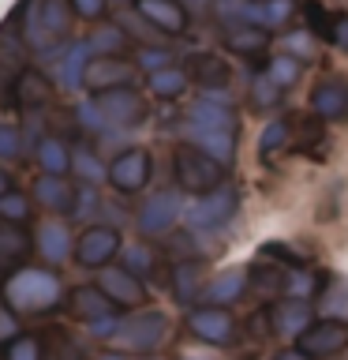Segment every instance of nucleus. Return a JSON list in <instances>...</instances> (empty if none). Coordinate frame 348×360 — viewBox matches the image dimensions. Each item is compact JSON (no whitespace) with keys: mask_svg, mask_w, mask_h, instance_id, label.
<instances>
[{"mask_svg":"<svg viewBox=\"0 0 348 360\" xmlns=\"http://www.w3.org/2000/svg\"><path fill=\"white\" fill-rule=\"evenodd\" d=\"M38 240H41L45 259H53V263H60V259L67 255V248H72V236H67V229H64V225H56V221L41 225Z\"/></svg>","mask_w":348,"mask_h":360,"instance_id":"27","label":"nucleus"},{"mask_svg":"<svg viewBox=\"0 0 348 360\" xmlns=\"http://www.w3.org/2000/svg\"><path fill=\"white\" fill-rule=\"evenodd\" d=\"M191 128L236 135V112L229 105H221L218 98H202V101H195V109H191Z\"/></svg>","mask_w":348,"mask_h":360,"instance_id":"16","label":"nucleus"},{"mask_svg":"<svg viewBox=\"0 0 348 360\" xmlns=\"http://www.w3.org/2000/svg\"><path fill=\"white\" fill-rule=\"evenodd\" d=\"M27 255H30V236L19 225L0 221V270H8L11 263H22Z\"/></svg>","mask_w":348,"mask_h":360,"instance_id":"23","label":"nucleus"},{"mask_svg":"<svg viewBox=\"0 0 348 360\" xmlns=\"http://www.w3.org/2000/svg\"><path fill=\"white\" fill-rule=\"evenodd\" d=\"M135 79V68L120 56H101V60H90L86 64V75H83V86L94 90V94H109V90H123L131 86Z\"/></svg>","mask_w":348,"mask_h":360,"instance_id":"8","label":"nucleus"},{"mask_svg":"<svg viewBox=\"0 0 348 360\" xmlns=\"http://www.w3.org/2000/svg\"><path fill=\"white\" fill-rule=\"evenodd\" d=\"M90 45H94V49H105V53H116L123 45V34H120V27H101Z\"/></svg>","mask_w":348,"mask_h":360,"instance_id":"38","label":"nucleus"},{"mask_svg":"<svg viewBox=\"0 0 348 360\" xmlns=\"http://www.w3.org/2000/svg\"><path fill=\"white\" fill-rule=\"evenodd\" d=\"M269 83H274L277 90H288V86H296L300 83V75H303V68H300V60L296 56H274L269 60Z\"/></svg>","mask_w":348,"mask_h":360,"instance_id":"30","label":"nucleus"},{"mask_svg":"<svg viewBox=\"0 0 348 360\" xmlns=\"http://www.w3.org/2000/svg\"><path fill=\"white\" fill-rule=\"evenodd\" d=\"M251 90H255V94H251V101H255V105H274V101H277L281 94H285V90H277L274 83H269V75L255 79V83H251Z\"/></svg>","mask_w":348,"mask_h":360,"instance_id":"37","label":"nucleus"},{"mask_svg":"<svg viewBox=\"0 0 348 360\" xmlns=\"http://www.w3.org/2000/svg\"><path fill=\"white\" fill-rule=\"evenodd\" d=\"M49 98H53V86H49V79H45V75L27 72L22 79H15V101H19L22 109H38Z\"/></svg>","mask_w":348,"mask_h":360,"instance_id":"24","label":"nucleus"},{"mask_svg":"<svg viewBox=\"0 0 348 360\" xmlns=\"http://www.w3.org/2000/svg\"><path fill=\"white\" fill-rule=\"evenodd\" d=\"M15 338H19V323H15L8 304L0 300V342H15Z\"/></svg>","mask_w":348,"mask_h":360,"instance_id":"39","label":"nucleus"},{"mask_svg":"<svg viewBox=\"0 0 348 360\" xmlns=\"http://www.w3.org/2000/svg\"><path fill=\"white\" fill-rule=\"evenodd\" d=\"M150 90L157 98H176L187 90V72H180V68H161V72L150 75Z\"/></svg>","mask_w":348,"mask_h":360,"instance_id":"29","label":"nucleus"},{"mask_svg":"<svg viewBox=\"0 0 348 360\" xmlns=\"http://www.w3.org/2000/svg\"><path fill=\"white\" fill-rule=\"evenodd\" d=\"M168 338V315L161 311H139L131 315V323H123V342L131 349H157Z\"/></svg>","mask_w":348,"mask_h":360,"instance_id":"11","label":"nucleus"},{"mask_svg":"<svg viewBox=\"0 0 348 360\" xmlns=\"http://www.w3.org/2000/svg\"><path fill=\"white\" fill-rule=\"evenodd\" d=\"M0 75L4 79H22L27 75V45L19 38V27L8 22L0 30Z\"/></svg>","mask_w":348,"mask_h":360,"instance_id":"15","label":"nucleus"},{"mask_svg":"<svg viewBox=\"0 0 348 360\" xmlns=\"http://www.w3.org/2000/svg\"><path fill=\"white\" fill-rule=\"evenodd\" d=\"M38 162H41V169L49 176H60L64 169L72 165V154H67V146L60 139H53V135H49V139L38 143Z\"/></svg>","mask_w":348,"mask_h":360,"instance_id":"26","label":"nucleus"},{"mask_svg":"<svg viewBox=\"0 0 348 360\" xmlns=\"http://www.w3.org/2000/svg\"><path fill=\"white\" fill-rule=\"evenodd\" d=\"M139 15L146 22H154L157 30L165 34H184L187 30V11L176 4V0H139Z\"/></svg>","mask_w":348,"mask_h":360,"instance_id":"14","label":"nucleus"},{"mask_svg":"<svg viewBox=\"0 0 348 360\" xmlns=\"http://www.w3.org/2000/svg\"><path fill=\"white\" fill-rule=\"evenodd\" d=\"M72 30V8L67 0H34L22 4V38L34 49H49Z\"/></svg>","mask_w":348,"mask_h":360,"instance_id":"1","label":"nucleus"},{"mask_svg":"<svg viewBox=\"0 0 348 360\" xmlns=\"http://www.w3.org/2000/svg\"><path fill=\"white\" fill-rule=\"evenodd\" d=\"M8 191H11V180H8V173H4V169H0V199H4Z\"/></svg>","mask_w":348,"mask_h":360,"instance_id":"47","label":"nucleus"},{"mask_svg":"<svg viewBox=\"0 0 348 360\" xmlns=\"http://www.w3.org/2000/svg\"><path fill=\"white\" fill-rule=\"evenodd\" d=\"M53 353H56V360H83L79 345H75V342H67L64 334H53Z\"/></svg>","mask_w":348,"mask_h":360,"instance_id":"41","label":"nucleus"},{"mask_svg":"<svg viewBox=\"0 0 348 360\" xmlns=\"http://www.w3.org/2000/svg\"><path fill=\"white\" fill-rule=\"evenodd\" d=\"M109 180L116 191H139L150 180V154L142 146H131V150L116 154L109 165Z\"/></svg>","mask_w":348,"mask_h":360,"instance_id":"9","label":"nucleus"},{"mask_svg":"<svg viewBox=\"0 0 348 360\" xmlns=\"http://www.w3.org/2000/svg\"><path fill=\"white\" fill-rule=\"evenodd\" d=\"M277 360H307V356H303V353H300V349H292V353H281Z\"/></svg>","mask_w":348,"mask_h":360,"instance_id":"48","label":"nucleus"},{"mask_svg":"<svg viewBox=\"0 0 348 360\" xmlns=\"http://www.w3.org/2000/svg\"><path fill=\"white\" fill-rule=\"evenodd\" d=\"M34 191H38V199H41L45 210L67 214V210L75 207V191H72V184H67V180H60V176H41Z\"/></svg>","mask_w":348,"mask_h":360,"instance_id":"21","label":"nucleus"},{"mask_svg":"<svg viewBox=\"0 0 348 360\" xmlns=\"http://www.w3.org/2000/svg\"><path fill=\"white\" fill-rule=\"evenodd\" d=\"M72 315H79V319H86V323L109 319L112 300L105 297L101 285H79V289H72Z\"/></svg>","mask_w":348,"mask_h":360,"instance_id":"17","label":"nucleus"},{"mask_svg":"<svg viewBox=\"0 0 348 360\" xmlns=\"http://www.w3.org/2000/svg\"><path fill=\"white\" fill-rule=\"evenodd\" d=\"M187 75L195 79L199 86H225L229 83V64L213 53H195L187 64Z\"/></svg>","mask_w":348,"mask_h":360,"instance_id":"20","label":"nucleus"},{"mask_svg":"<svg viewBox=\"0 0 348 360\" xmlns=\"http://www.w3.org/2000/svg\"><path fill=\"white\" fill-rule=\"evenodd\" d=\"M139 60H142L146 68H154V72H161V68H168V64H165L168 56H165V53H154V49H142V53H139Z\"/></svg>","mask_w":348,"mask_h":360,"instance_id":"46","label":"nucleus"},{"mask_svg":"<svg viewBox=\"0 0 348 360\" xmlns=\"http://www.w3.org/2000/svg\"><path fill=\"white\" fill-rule=\"evenodd\" d=\"M307 4H311V0H307Z\"/></svg>","mask_w":348,"mask_h":360,"instance_id":"51","label":"nucleus"},{"mask_svg":"<svg viewBox=\"0 0 348 360\" xmlns=\"http://www.w3.org/2000/svg\"><path fill=\"white\" fill-rule=\"evenodd\" d=\"M307 27L314 30V38H326V41H333V30H337V15H330L322 4H307Z\"/></svg>","mask_w":348,"mask_h":360,"instance_id":"34","label":"nucleus"},{"mask_svg":"<svg viewBox=\"0 0 348 360\" xmlns=\"http://www.w3.org/2000/svg\"><path fill=\"white\" fill-rule=\"evenodd\" d=\"M86 53H90V45H72V53L64 56V64H60V79H64V86H79L83 83V75H86Z\"/></svg>","mask_w":348,"mask_h":360,"instance_id":"31","label":"nucleus"},{"mask_svg":"<svg viewBox=\"0 0 348 360\" xmlns=\"http://www.w3.org/2000/svg\"><path fill=\"white\" fill-rule=\"evenodd\" d=\"M344 345H348V323L344 319H319V323H311L307 330L296 338V349L307 360L337 356Z\"/></svg>","mask_w":348,"mask_h":360,"instance_id":"4","label":"nucleus"},{"mask_svg":"<svg viewBox=\"0 0 348 360\" xmlns=\"http://www.w3.org/2000/svg\"><path fill=\"white\" fill-rule=\"evenodd\" d=\"M236 207H240V199H236V191L229 184H225L218 191H210V195H202L195 207L187 210V218L195 229H221L225 221H232Z\"/></svg>","mask_w":348,"mask_h":360,"instance_id":"5","label":"nucleus"},{"mask_svg":"<svg viewBox=\"0 0 348 360\" xmlns=\"http://www.w3.org/2000/svg\"><path fill=\"white\" fill-rule=\"evenodd\" d=\"M146 266H150V252H146V248H131L128 252V270L131 274H146Z\"/></svg>","mask_w":348,"mask_h":360,"instance_id":"43","label":"nucleus"},{"mask_svg":"<svg viewBox=\"0 0 348 360\" xmlns=\"http://www.w3.org/2000/svg\"><path fill=\"white\" fill-rule=\"evenodd\" d=\"M4 360H41V342H38V338H30V334H19L15 342L8 345Z\"/></svg>","mask_w":348,"mask_h":360,"instance_id":"35","label":"nucleus"},{"mask_svg":"<svg viewBox=\"0 0 348 360\" xmlns=\"http://www.w3.org/2000/svg\"><path fill=\"white\" fill-rule=\"evenodd\" d=\"M4 300L11 311H27V315L49 311L60 300V281L49 270H19V274L8 278Z\"/></svg>","mask_w":348,"mask_h":360,"instance_id":"2","label":"nucleus"},{"mask_svg":"<svg viewBox=\"0 0 348 360\" xmlns=\"http://www.w3.org/2000/svg\"><path fill=\"white\" fill-rule=\"evenodd\" d=\"M195 4H202V0H195Z\"/></svg>","mask_w":348,"mask_h":360,"instance_id":"50","label":"nucleus"},{"mask_svg":"<svg viewBox=\"0 0 348 360\" xmlns=\"http://www.w3.org/2000/svg\"><path fill=\"white\" fill-rule=\"evenodd\" d=\"M269 45V34L258 30V27H232L225 34V49L236 53V56H258Z\"/></svg>","mask_w":348,"mask_h":360,"instance_id":"22","label":"nucleus"},{"mask_svg":"<svg viewBox=\"0 0 348 360\" xmlns=\"http://www.w3.org/2000/svg\"><path fill=\"white\" fill-rule=\"evenodd\" d=\"M30 218V199L19 195V191H8L4 199H0V221L4 225H22Z\"/></svg>","mask_w":348,"mask_h":360,"instance_id":"33","label":"nucleus"},{"mask_svg":"<svg viewBox=\"0 0 348 360\" xmlns=\"http://www.w3.org/2000/svg\"><path fill=\"white\" fill-rule=\"evenodd\" d=\"M94 105H98L101 117H105L109 124H116V128H135V124L146 120V105H142V98L135 94L131 86L109 90V94H98Z\"/></svg>","mask_w":348,"mask_h":360,"instance_id":"7","label":"nucleus"},{"mask_svg":"<svg viewBox=\"0 0 348 360\" xmlns=\"http://www.w3.org/2000/svg\"><path fill=\"white\" fill-rule=\"evenodd\" d=\"M176 176L187 191H199V195L225 188V165L199 146H180L176 150Z\"/></svg>","mask_w":348,"mask_h":360,"instance_id":"3","label":"nucleus"},{"mask_svg":"<svg viewBox=\"0 0 348 360\" xmlns=\"http://www.w3.org/2000/svg\"><path fill=\"white\" fill-rule=\"evenodd\" d=\"M98 360H123L120 353H105V356H98Z\"/></svg>","mask_w":348,"mask_h":360,"instance_id":"49","label":"nucleus"},{"mask_svg":"<svg viewBox=\"0 0 348 360\" xmlns=\"http://www.w3.org/2000/svg\"><path fill=\"white\" fill-rule=\"evenodd\" d=\"M116 252H120V236L109 225H90L75 244V259L83 266H105Z\"/></svg>","mask_w":348,"mask_h":360,"instance_id":"10","label":"nucleus"},{"mask_svg":"<svg viewBox=\"0 0 348 360\" xmlns=\"http://www.w3.org/2000/svg\"><path fill=\"white\" fill-rule=\"evenodd\" d=\"M72 8H75L83 19H98L101 11H105V0H72Z\"/></svg>","mask_w":348,"mask_h":360,"instance_id":"44","label":"nucleus"},{"mask_svg":"<svg viewBox=\"0 0 348 360\" xmlns=\"http://www.w3.org/2000/svg\"><path fill=\"white\" fill-rule=\"evenodd\" d=\"M333 45L341 53H348V15H337V30H333Z\"/></svg>","mask_w":348,"mask_h":360,"instance_id":"45","label":"nucleus"},{"mask_svg":"<svg viewBox=\"0 0 348 360\" xmlns=\"http://www.w3.org/2000/svg\"><path fill=\"white\" fill-rule=\"evenodd\" d=\"M243 285H247V274L243 270H225L221 278H213L206 289H202V300H213V304H229V300H236L243 292Z\"/></svg>","mask_w":348,"mask_h":360,"instance_id":"25","label":"nucleus"},{"mask_svg":"<svg viewBox=\"0 0 348 360\" xmlns=\"http://www.w3.org/2000/svg\"><path fill=\"white\" fill-rule=\"evenodd\" d=\"M187 330L206 345H232L236 342V319L225 308H195L187 315Z\"/></svg>","mask_w":348,"mask_h":360,"instance_id":"6","label":"nucleus"},{"mask_svg":"<svg viewBox=\"0 0 348 360\" xmlns=\"http://www.w3.org/2000/svg\"><path fill=\"white\" fill-rule=\"evenodd\" d=\"M72 162H75V169H79V176H83V180H101V165H98L86 150H79Z\"/></svg>","mask_w":348,"mask_h":360,"instance_id":"40","label":"nucleus"},{"mask_svg":"<svg viewBox=\"0 0 348 360\" xmlns=\"http://www.w3.org/2000/svg\"><path fill=\"white\" fill-rule=\"evenodd\" d=\"M173 278H176V297L191 304V300H199L202 297V285H199V278H202V266L199 263H180L173 270Z\"/></svg>","mask_w":348,"mask_h":360,"instance_id":"28","label":"nucleus"},{"mask_svg":"<svg viewBox=\"0 0 348 360\" xmlns=\"http://www.w3.org/2000/svg\"><path fill=\"white\" fill-rule=\"evenodd\" d=\"M269 319H274V330L300 338L311 326V304L307 300H281V304H274Z\"/></svg>","mask_w":348,"mask_h":360,"instance_id":"19","label":"nucleus"},{"mask_svg":"<svg viewBox=\"0 0 348 360\" xmlns=\"http://www.w3.org/2000/svg\"><path fill=\"white\" fill-rule=\"evenodd\" d=\"M288 139H292V124L288 120H269L262 139H258V150H262V158H269V154H277Z\"/></svg>","mask_w":348,"mask_h":360,"instance_id":"32","label":"nucleus"},{"mask_svg":"<svg viewBox=\"0 0 348 360\" xmlns=\"http://www.w3.org/2000/svg\"><path fill=\"white\" fill-rule=\"evenodd\" d=\"M101 289L112 304H142L146 289L139 285V278L131 270H101Z\"/></svg>","mask_w":348,"mask_h":360,"instance_id":"18","label":"nucleus"},{"mask_svg":"<svg viewBox=\"0 0 348 360\" xmlns=\"http://www.w3.org/2000/svg\"><path fill=\"white\" fill-rule=\"evenodd\" d=\"M176 214H180V199L173 195V191H157V195L139 210V229L157 236V233H165L168 225L176 221Z\"/></svg>","mask_w":348,"mask_h":360,"instance_id":"13","label":"nucleus"},{"mask_svg":"<svg viewBox=\"0 0 348 360\" xmlns=\"http://www.w3.org/2000/svg\"><path fill=\"white\" fill-rule=\"evenodd\" d=\"M311 109L319 120H348V79H322L311 94Z\"/></svg>","mask_w":348,"mask_h":360,"instance_id":"12","label":"nucleus"},{"mask_svg":"<svg viewBox=\"0 0 348 360\" xmlns=\"http://www.w3.org/2000/svg\"><path fill=\"white\" fill-rule=\"evenodd\" d=\"M15 154H19V135H15V128L0 124V158H15Z\"/></svg>","mask_w":348,"mask_h":360,"instance_id":"42","label":"nucleus"},{"mask_svg":"<svg viewBox=\"0 0 348 360\" xmlns=\"http://www.w3.org/2000/svg\"><path fill=\"white\" fill-rule=\"evenodd\" d=\"M262 255H266V259H277V263H285L288 270H300V266H303V255L292 252L288 244H277V240L262 244Z\"/></svg>","mask_w":348,"mask_h":360,"instance_id":"36","label":"nucleus"}]
</instances>
